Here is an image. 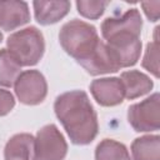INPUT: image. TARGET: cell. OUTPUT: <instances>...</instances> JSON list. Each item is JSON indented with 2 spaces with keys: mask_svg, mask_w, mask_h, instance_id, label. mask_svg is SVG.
I'll use <instances>...</instances> for the list:
<instances>
[{
  "mask_svg": "<svg viewBox=\"0 0 160 160\" xmlns=\"http://www.w3.org/2000/svg\"><path fill=\"white\" fill-rule=\"evenodd\" d=\"M54 110L72 144L88 145L96 138L98 115L85 91L71 90L60 94L55 99Z\"/></svg>",
  "mask_w": 160,
  "mask_h": 160,
  "instance_id": "6da1fadb",
  "label": "cell"
},
{
  "mask_svg": "<svg viewBox=\"0 0 160 160\" xmlns=\"http://www.w3.org/2000/svg\"><path fill=\"white\" fill-rule=\"evenodd\" d=\"M59 41L66 54L79 64H82L92 55L102 40H100L95 26L82 20L72 19L60 29Z\"/></svg>",
  "mask_w": 160,
  "mask_h": 160,
  "instance_id": "7a4b0ae2",
  "label": "cell"
},
{
  "mask_svg": "<svg viewBox=\"0 0 160 160\" xmlns=\"http://www.w3.org/2000/svg\"><path fill=\"white\" fill-rule=\"evenodd\" d=\"M6 45L21 66L36 65L45 51L42 32L35 26H29L11 34L6 40Z\"/></svg>",
  "mask_w": 160,
  "mask_h": 160,
  "instance_id": "3957f363",
  "label": "cell"
},
{
  "mask_svg": "<svg viewBox=\"0 0 160 160\" xmlns=\"http://www.w3.org/2000/svg\"><path fill=\"white\" fill-rule=\"evenodd\" d=\"M159 92H154L140 102L132 104L128 109V121L138 132L155 131L160 128L159 118Z\"/></svg>",
  "mask_w": 160,
  "mask_h": 160,
  "instance_id": "277c9868",
  "label": "cell"
},
{
  "mask_svg": "<svg viewBox=\"0 0 160 160\" xmlns=\"http://www.w3.org/2000/svg\"><path fill=\"white\" fill-rule=\"evenodd\" d=\"M36 160H64L68 152V144L56 125L42 126L35 138Z\"/></svg>",
  "mask_w": 160,
  "mask_h": 160,
  "instance_id": "5b68a950",
  "label": "cell"
},
{
  "mask_svg": "<svg viewBox=\"0 0 160 160\" xmlns=\"http://www.w3.org/2000/svg\"><path fill=\"white\" fill-rule=\"evenodd\" d=\"M15 94L25 105H38L48 95V82L39 70H25L20 72L15 84Z\"/></svg>",
  "mask_w": 160,
  "mask_h": 160,
  "instance_id": "8992f818",
  "label": "cell"
},
{
  "mask_svg": "<svg viewBox=\"0 0 160 160\" xmlns=\"http://www.w3.org/2000/svg\"><path fill=\"white\" fill-rule=\"evenodd\" d=\"M142 19L138 9H130L120 16L106 18L101 22V35L105 40L120 34L140 35Z\"/></svg>",
  "mask_w": 160,
  "mask_h": 160,
  "instance_id": "52a82bcc",
  "label": "cell"
},
{
  "mask_svg": "<svg viewBox=\"0 0 160 160\" xmlns=\"http://www.w3.org/2000/svg\"><path fill=\"white\" fill-rule=\"evenodd\" d=\"M90 92L101 106H116L124 101L125 91L120 78H100L90 84Z\"/></svg>",
  "mask_w": 160,
  "mask_h": 160,
  "instance_id": "ba28073f",
  "label": "cell"
},
{
  "mask_svg": "<svg viewBox=\"0 0 160 160\" xmlns=\"http://www.w3.org/2000/svg\"><path fill=\"white\" fill-rule=\"evenodd\" d=\"M30 21L29 6L25 1H0V28L5 31L15 30Z\"/></svg>",
  "mask_w": 160,
  "mask_h": 160,
  "instance_id": "9c48e42d",
  "label": "cell"
},
{
  "mask_svg": "<svg viewBox=\"0 0 160 160\" xmlns=\"http://www.w3.org/2000/svg\"><path fill=\"white\" fill-rule=\"evenodd\" d=\"M5 160H36L35 138L31 134L21 132L10 138L4 149Z\"/></svg>",
  "mask_w": 160,
  "mask_h": 160,
  "instance_id": "30bf717a",
  "label": "cell"
},
{
  "mask_svg": "<svg viewBox=\"0 0 160 160\" xmlns=\"http://www.w3.org/2000/svg\"><path fill=\"white\" fill-rule=\"evenodd\" d=\"M34 15L40 25H51L61 20L70 11L71 4L69 1H44L38 0L32 2Z\"/></svg>",
  "mask_w": 160,
  "mask_h": 160,
  "instance_id": "8fae6325",
  "label": "cell"
},
{
  "mask_svg": "<svg viewBox=\"0 0 160 160\" xmlns=\"http://www.w3.org/2000/svg\"><path fill=\"white\" fill-rule=\"evenodd\" d=\"M120 80L122 82L125 98L128 100H134L145 94H149L154 86L152 80L139 70L124 71L120 76Z\"/></svg>",
  "mask_w": 160,
  "mask_h": 160,
  "instance_id": "7c38bea8",
  "label": "cell"
},
{
  "mask_svg": "<svg viewBox=\"0 0 160 160\" xmlns=\"http://www.w3.org/2000/svg\"><path fill=\"white\" fill-rule=\"evenodd\" d=\"M132 160H160V136L144 135L131 144Z\"/></svg>",
  "mask_w": 160,
  "mask_h": 160,
  "instance_id": "4fadbf2b",
  "label": "cell"
},
{
  "mask_svg": "<svg viewBox=\"0 0 160 160\" xmlns=\"http://www.w3.org/2000/svg\"><path fill=\"white\" fill-rule=\"evenodd\" d=\"M21 65L8 49L0 50V86L10 88L20 75Z\"/></svg>",
  "mask_w": 160,
  "mask_h": 160,
  "instance_id": "5bb4252c",
  "label": "cell"
},
{
  "mask_svg": "<svg viewBox=\"0 0 160 160\" xmlns=\"http://www.w3.org/2000/svg\"><path fill=\"white\" fill-rule=\"evenodd\" d=\"M95 160H131V158L124 144L112 139H104L96 146Z\"/></svg>",
  "mask_w": 160,
  "mask_h": 160,
  "instance_id": "9a60e30c",
  "label": "cell"
},
{
  "mask_svg": "<svg viewBox=\"0 0 160 160\" xmlns=\"http://www.w3.org/2000/svg\"><path fill=\"white\" fill-rule=\"evenodd\" d=\"M159 28L155 29V39L154 41L146 45V50L142 58V68H145L149 72H151L155 78H159V41L156 38Z\"/></svg>",
  "mask_w": 160,
  "mask_h": 160,
  "instance_id": "2e32d148",
  "label": "cell"
},
{
  "mask_svg": "<svg viewBox=\"0 0 160 160\" xmlns=\"http://www.w3.org/2000/svg\"><path fill=\"white\" fill-rule=\"evenodd\" d=\"M108 5H109L108 1H84V0L76 1V8L79 14L90 20L99 19L104 14Z\"/></svg>",
  "mask_w": 160,
  "mask_h": 160,
  "instance_id": "e0dca14e",
  "label": "cell"
},
{
  "mask_svg": "<svg viewBox=\"0 0 160 160\" xmlns=\"http://www.w3.org/2000/svg\"><path fill=\"white\" fill-rule=\"evenodd\" d=\"M15 106L14 95L4 89H0V116L8 115Z\"/></svg>",
  "mask_w": 160,
  "mask_h": 160,
  "instance_id": "ac0fdd59",
  "label": "cell"
},
{
  "mask_svg": "<svg viewBox=\"0 0 160 160\" xmlns=\"http://www.w3.org/2000/svg\"><path fill=\"white\" fill-rule=\"evenodd\" d=\"M142 10L146 15V18L150 21H158L159 19V8H160V1H152V2H141Z\"/></svg>",
  "mask_w": 160,
  "mask_h": 160,
  "instance_id": "d6986e66",
  "label": "cell"
},
{
  "mask_svg": "<svg viewBox=\"0 0 160 160\" xmlns=\"http://www.w3.org/2000/svg\"><path fill=\"white\" fill-rule=\"evenodd\" d=\"M1 41H2V34L0 32V42H1Z\"/></svg>",
  "mask_w": 160,
  "mask_h": 160,
  "instance_id": "ffe728a7",
  "label": "cell"
}]
</instances>
